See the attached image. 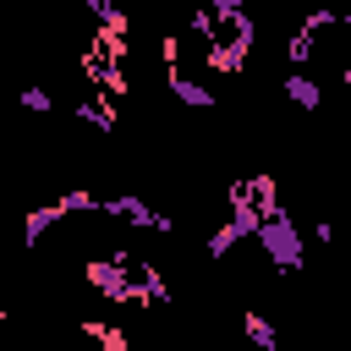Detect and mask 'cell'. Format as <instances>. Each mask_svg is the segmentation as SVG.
I'll use <instances>...</instances> for the list:
<instances>
[{
  "mask_svg": "<svg viewBox=\"0 0 351 351\" xmlns=\"http://www.w3.org/2000/svg\"><path fill=\"white\" fill-rule=\"evenodd\" d=\"M230 208L247 219V225H269V219H280L285 214V197H280V176H236L230 186Z\"/></svg>",
  "mask_w": 351,
  "mask_h": 351,
  "instance_id": "obj_1",
  "label": "cell"
},
{
  "mask_svg": "<svg viewBox=\"0 0 351 351\" xmlns=\"http://www.w3.org/2000/svg\"><path fill=\"white\" fill-rule=\"evenodd\" d=\"M241 335H247L258 351H280V329H274V318L258 313V307H241Z\"/></svg>",
  "mask_w": 351,
  "mask_h": 351,
  "instance_id": "obj_2",
  "label": "cell"
}]
</instances>
